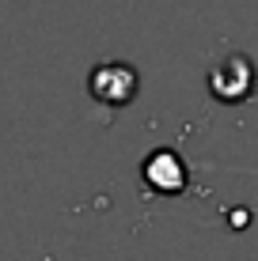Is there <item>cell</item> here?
<instances>
[{"label": "cell", "mask_w": 258, "mask_h": 261, "mask_svg": "<svg viewBox=\"0 0 258 261\" xmlns=\"http://www.w3.org/2000/svg\"><path fill=\"white\" fill-rule=\"evenodd\" d=\"M140 87V76L137 68L126 65V61H103V65L91 68L87 76V91L99 106H110V110H122Z\"/></svg>", "instance_id": "6da1fadb"}, {"label": "cell", "mask_w": 258, "mask_h": 261, "mask_svg": "<svg viewBox=\"0 0 258 261\" xmlns=\"http://www.w3.org/2000/svg\"><path fill=\"white\" fill-rule=\"evenodd\" d=\"M209 87L220 102H239L254 91V65L243 57V53H228L220 57L209 72Z\"/></svg>", "instance_id": "7a4b0ae2"}, {"label": "cell", "mask_w": 258, "mask_h": 261, "mask_svg": "<svg viewBox=\"0 0 258 261\" xmlns=\"http://www.w3.org/2000/svg\"><path fill=\"white\" fill-rule=\"evenodd\" d=\"M140 182H145L152 193H182L186 182H190V170H186L179 151L159 148L140 163Z\"/></svg>", "instance_id": "3957f363"}]
</instances>
